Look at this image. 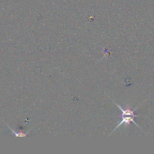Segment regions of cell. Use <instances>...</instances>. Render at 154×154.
<instances>
[{"label": "cell", "instance_id": "cell-1", "mask_svg": "<svg viewBox=\"0 0 154 154\" xmlns=\"http://www.w3.org/2000/svg\"><path fill=\"white\" fill-rule=\"evenodd\" d=\"M114 103L115 104V105H117V108H118L121 111V112H122L121 119H122V120H121V121L120 122V123H118V124H117V126L114 128V130H113L112 132H111V133L109 134V135H111V134H112L113 132H114V131L117 130V129H118L119 127H120L122 125H125V126H128L129 124H130L131 123H133L135 125V126H137L138 127H139V126H138V125L137 124L136 122L135 121V117H138V115H137V114H135V111L137 109V108H135V109H133V110H131L130 108L128 107V108H125V109H124V108H122V107L120 106V105H118V104L116 103L115 102H114Z\"/></svg>", "mask_w": 154, "mask_h": 154}, {"label": "cell", "instance_id": "cell-2", "mask_svg": "<svg viewBox=\"0 0 154 154\" xmlns=\"http://www.w3.org/2000/svg\"><path fill=\"white\" fill-rule=\"evenodd\" d=\"M6 125H7L8 127L9 128V129H10L11 131L12 132H13V134L14 135L15 137H17V138H26V137H27V135L29 134V132H30V130L27 131L26 132H17V131L14 130L12 128H11V126H9L8 123H6Z\"/></svg>", "mask_w": 154, "mask_h": 154}]
</instances>
